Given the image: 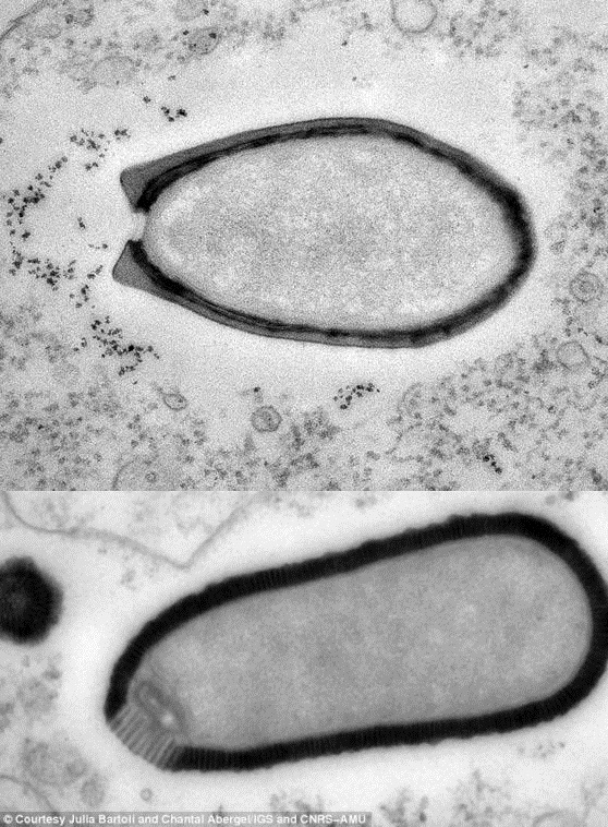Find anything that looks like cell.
I'll return each instance as SVG.
<instances>
[{"instance_id":"obj_1","label":"cell","mask_w":608,"mask_h":827,"mask_svg":"<svg viewBox=\"0 0 608 827\" xmlns=\"http://www.w3.org/2000/svg\"><path fill=\"white\" fill-rule=\"evenodd\" d=\"M64 595L60 584L35 561L14 556L0 571L1 639L35 647L48 639L59 624Z\"/></svg>"},{"instance_id":"obj_2","label":"cell","mask_w":608,"mask_h":827,"mask_svg":"<svg viewBox=\"0 0 608 827\" xmlns=\"http://www.w3.org/2000/svg\"><path fill=\"white\" fill-rule=\"evenodd\" d=\"M279 415L271 408L260 409L254 418L255 427L262 432H270L279 426Z\"/></svg>"}]
</instances>
